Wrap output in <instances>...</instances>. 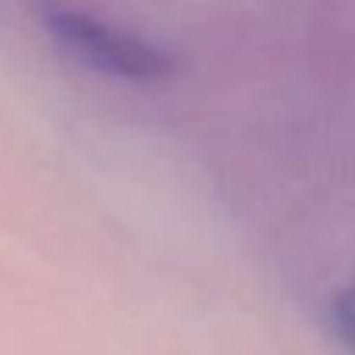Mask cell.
<instances>
[{
    "instance_id": "obj_1",
    "label": "cell",
    "mask_w": 355,
    "mask_h": 355,
    "mask_svg": "<svg viewBox=\"0 0 355 355\" xmlns=\"http://www.w3.org/2000/svg\"><path fill=\"white\" fill-rule=\"evenodd\" d=\"M47 28L69 53L103 75L128 81H159L168 78L175 69L159 47L128 35V31L110 28L85 12L56 10L47 16Z\"/></svg>"
},
{
    "instance_id": "obj_2",
    "label": "cell",
    "mask_w": 355,
    "mask_h": 355,
    "mask_svg": "<svg viewBox=\"0 0 355 355\" xmlns=\"http://www.w3.org/2000/svg\"><path fill=\"white\" fill-rule=\"evenodd\" d=\"M331 331L346 355H355V277L334 296L331 302Z\"/></svg>"
}]
</instances>
